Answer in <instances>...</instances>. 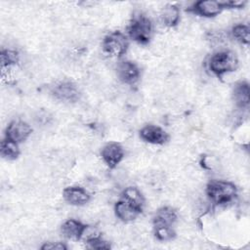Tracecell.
<instances>
[{"label": "cell", "instance_id": "52a82bcc", "mask_svg": "<svg viewBox=\"0 0 250 250\" xmlns=\"http://www.w3.org/2000/svg\"><path fill=\"white\" fill-rule=\"evenodd\" d=\"M116 72L119 80L128 85L135 84L141 76V70L139 66L131 61L120 62L117 65Z\"/></svg>", "mask_w": 250, "mask_h": 250}, {"label": "cell", "instance_id": "7402d4cb", "mask_svg": "<svg viewBox=\"0 0 250 250\" xmlns=\"http://www.w3.org/2000/svg\"><path fill=\"white\" fill-rule=\"evenodd\" d=\"M89 246L94 249H109L110 244L109 242L104 240L100 236H93L87 240Z\"/></svg>", "mask_w": 250, "mask_h": 250}, {"label": "cell", "instance_id": "7a4b0ae2", "mask_svg": "<svg viewBox=\"0 0 250 250\" xmlns=\"http://www.w3.org/2000/svg\"><path fill=\"white\" fill-rule=\"evenodd\" d=\"M206 193L214 204L224 205L231 202L236 197L237 188L232 183L213 180L207 184Z\"/></svg>", "mask_w": 250, "mask_h": 250}, {"label": "cell", "instance_id": "5bb4252c", "mask_svg": "<svg viewBox=\"0 0 250 250\" xmlns=\"http://www.w3.org/2000/svg\"><path fill=\"white\" fill-rule=\"evenodd\" d=\"M177 221V212L169 206L161 207L153 216V228L173 227Z\"/></svg>", "mask_w": 250, "mask_h": 250}, {"label": "cell", "instance_id": "3957f363", "mask_svg": "<svg viewBox=\"0 0 250 250\" xmlns=\"http://www.w3.org/2000/svg\"><path fill=\"white\" fill-rule=\"evenodd\" d=\"M209 69L221 77L226 73L235 71L238 67V59L231 51H219L211 56L208 62Z\"/></svg>", "mask_w": 250, "mask_h": 250}, {"label": "cell", "instance_id": "8992f818", "mask_svg": "<svg viewBox=\"0 0 250 250\" xmlns=\"http://www.w3.org/2000/svg\"><path fill=\"white\" fill-rule=\"evenodd\" d=\"M32 128L22 120H13L9 123L5 131V138L16 142L17 144L24 142L31 134Z\"/></svg>", "mask_w": 250, "mask_h": 250}, {"label": "cell", "instance_id": "7c38bea8", "mask_svg": "<svg viewBox=\"0 0 250 250\" xmlns=\"http://www.w3.org/2000/svg\"><path fill=\"white\" fill-rule=\"evenodd\" d=\"M114 212L116 217L124 223L133 222L142 213V211H140L122 198L115 203Z\"/></svg>", "mask_w": 250, "mask_h": 250}, {"label": "cell", "instance_id": "4fadbf2b", "mask_svg": "<svg viewBox=\"0 0 250 250\" xmlns=\"http://www.w3.org/2000/svg\"><path fill=\"white\" fill-rule=\"evenodd\" d=\"M86 229L87 226L80 221L69 219L62 224L61 230L65 238L70 240H79L82 237Z\"/></svg>", "mask_w": 250, "mask_h": 250}, {"label": "cell", "instance_id": "9a60e30c", "mask_svg": "<svg viewBox=\"0 0 250 250\" xmlns=\"http://www.w3.org/2000/svg\"><path fill=\"white\" fill-rule=\"evenodd\" d=\"M249 84L246 81H240L233 88V100L235 104L240 108H247L249 105Z\"/></svg>", "mask_w": 250, "mask_h": 250}, {"label": "cell", "instance_id": "6da1fadb", "mask_svg": "<svg viewBox=\"0 0 250 250\" xmlns=\"http://www.w3.org/2000/svg\"><path fill=\"white\" fill-rule=\"evenodd\" d=\"M127 33L133 41L142 45H146L150 42L152 37V22L149 18L142 13L134 14L127 27Z\"/></svg>", "mask_w": 250, "mask_h": 250}, {"label": "cell", "instance_id": "ac0fdd59", "mask_svg": "<svg viewBox=\"0 0 250 250\" xmlns=\"http://www.w3.org/2000/svg\"><path fill=\"white\" fill-rule=\"evenodd\" d=\"M0 153H1V156L6 160H15V159H17L20 155L19 144H17L14 141H11L7 138H4L1 141Z\"/></svg>", "mask_w": 250, "mask_h": 250}, {"label": "cell", "instance_id": "e0dca14e", "mask_svg": "<svg viewBox=\"0 0 250 250\" xmlns=\"http://www.w3.org/2000/svg\"><path fill=\"white\" fill-rule=\"evenodd\" d=\"M160 18L166 26L174 27L180 21V9L176 5H166L161 11Z\"/></svg>", "mask_w": 250, "mask_h": 250}, {"label": "cell", "instance_id": "ba28073f", "mask_svg": "<svg viewBox=\"0 0 250 250\" xmlns=\"http://www.w3.org/2000/svg\"><path fill=\"white\" fill-rule=\"evenodd\" d=\"M101 155L104 163L110 168H115L124 157V149L122 146L116 142L106 144L101 151Z\"/></svg>", "mask_w": 250, "mask_h": 250}, {"label": "cell", "instance_id": "9c48e42d", "mask_svg": "<svg viewBox=\"0 0 250 250\" xmlns=\"http://www.w3.org/2000/svg\"><path fill=\"white\" fill-rule=\"evenodd\" d=\"M223 2L213 0H200L195 2L189 9L190 12L205 18H213L221 14L224 10Z\"/></svg>", "mask_w": 250, "mask_h": 250}, {"label": "cell", "instance_id": "ffe728a7", "mask_svg": "<svg viewBox=\"0 0 250 250\" xmlns=\"http://www.w3.org/2000/svg\"><path fill=\"white\" fill-rule=\"evenodd\" d=\"M155 237L160 241H169L175 238L176 232L173 227H158L153 228Z\"/></svg>", "mask_w": 250, "mask_h": 250}, {"label": "cell", "instance_id": "2e32d148", "mask_svg": "<svg viewBox=\"0 0 250 250\" xmlns=\"http://www.w3.org/2000/svg\"><path fill=\"white\" fill-rule=\"evenodd\" d=\"M121 198L143 212L145 205V198L142 192L135 187L126 188L121 194Z\"/></svg>", "mask_w": 250, "mask_h": 250}, {"label": "cell", "instance_id": "8fae6325", "mask_svg": "<svg viewBox=\"0 0 250 250\" xmlns=\"http://www.w3.org/2000/svg\"><path fill=\"white\" fill-rule=\"evenodd\" d=\"M62 196L67 203L75 206L84 205L90 200V194L88 191L80 187H68L64 188Z\"/></svg>", "mask_w": 250, "mask_h": 250}, {"label": "cell", "instance_id": "30bf717a", "mask_svg": "<svg viewBox=\"0 0 250 250\" xmlns=\"http://www.w3.org/2000/svg\"><path fill=\"white\" fill-rule=\"evenodd\" d=\"M140 137L143 141L152 145H164L169 140V135L160 127L146 125L140 130Z\"/></svg>", "mask_w": 250, "mask_h": 250}, {"label": "cell", "instance_id": "d6986e66", "mask_svg": "<svg viewBox=\"0 0 250 250\" xmlns=\"http://www.w3.org/2000/svg\"><path fill=\"white\" fill-rule=\"evenodd\" d=\"M232 36L241 44H249V27L245 24H237L231 30Z\"/></svg>", "mask_w": 250, "mask_h": 250}, {"label": "cell", "instance_id": "5b68a950", "mask_svg": "<svg viewBox=\"0 0 250 250\" xmlns=\"http://www.w3.org/2000/svg\"><path fill=\"white\" fill-rule=\"evenodd\" d=\"M51 92L57 100L65 103H75L80 98L79 89L70 81H62L56 84Z\"/></svg>", "mask_w": 250, "mask_h": 250}, {"label": "cell", "instance_id": "277c9868", "mask_svg": "<svg viewBox=\"0 0 250 250\" xmlns=\"http://www.w3.org/2000/svg\"><path fill=\"white\" fill-rule=\"evenodd\" d=\"M128 37L121 31H113L107 34L102 43L103 51L110 57H121L128 49Z\"/></svg>", "mask_w": 250, "mask_h": 250}, {"label": "cell", "instance_id": "44dd1931", "mask_svg": "<svg viewBox=\"0 0 250 250\" xmlns=\"http://www.w3.org/2000/svg\"><path fill=\"white\" fill-rule=\"evenodd\" d=\"M19 54L14 50H2L1 52V64L2 67H9L18 63Z\"/></svg>", "mask_w": 250, "mask_h": 250}, {"label": "cell", "instance_id": "603a6c76", "mask_svg": "<svg viewBox=\"0 0 250 250\" xmlns=\"http://www.w3.org/2000/svg\"><path fill=\"white\" fill-rule=\"evenodd\" d=\"M42 250H66L67 246L62 242H48L41 246Z\"/></svg>", "mask_w": 250, "mask_h": 250}]
</instances>
